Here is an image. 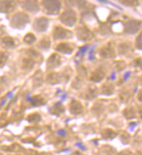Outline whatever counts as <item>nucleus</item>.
<instances>
[{"label":"nucleus","mask_w":142,"mask_h":155,"mask_svg":"<svg viewBox=\"0 0 142 155\" xmlns=\"http://www.w3.org/2000/svg\"><path fill=\"white\" fill-rule=\"evenodd\" d=\"M140 24L135 21H131L127 24V31L130 33H134L138 31Z\"/></svg>","instance_id":"obj_1"},{"label":"nucleus","mask_w":142,"mask_h":155,"mask_svg":"<svg viewBox=\"0 0 142 155\" xmlns=\"http://www.w3.org/2000/svg\"><path fill=\"white\" fill-rule=\"evenodd\" d=\"M137 46H138V48L142 49V33L137 39Z\"/></svg>","instance_id":"obj_2"},{"label":"nucleus","mask_w":142,"mask_h":155,"mask_svg":"<svg viewBox=\"0 0 142 155\" xmlns=\"http://www.w3.org/2000/svg\"><path fill=\"white\" fill-rule=\"evenodd\" d=\"M136 0H122V2L126 4H128V5H133L134 4Z\"/></svg>","instance_id":"obj_3"},{"label":"nucleus","mask_w":142,"mask_h":155,"mask_svg":"<svg viewBox=\"0 0 142 155\" xmlns=\"http://www.w3.org/2000/svg\"><path fill=\"white\" fill-rule=\"evenodd\" d=\"M58 133L59 135H61V136H63V137H65V136H66V134H65V132L64 130H61V131H58Z\"/></svg>","instance_id":"obj_4"},{"label":"nucleus","mask_w":142,"mask_h":155,"mask_svg":"<svg viewBox=\"0 0 142 155\" xmlns=\"http://www.w3.org/2000/svg\"><path fill=\"white\" fill-rule=\"evenodd\" d=\"M13 95H14V92H10L7 94V98L10 99H12V98H13Z\"/></svg>","instance_id":"obj_5"},{"label":"nucleus","mask_w":142,"mask_h":155,"mask_svg":"<svg viewBox=\"0 0 142 155\" xmlns=\"http://www.w3.org/2000/svg\"><path fill=\"white\" fill-rule=\"evenodd\" d=\"M76 146L79 147V148H80V149H82V150H86L85 147H84V146H83V145H82L81 143H79H79H77V144H76Z\"/></svg>","instance_id":"obj_6"}]
</instances>
